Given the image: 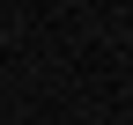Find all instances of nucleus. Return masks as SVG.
<instances>
[{
    "mask_svg": "<svg viewBox=\"0 0 133 125\" xmlns=\"http://www.w3.org/2000/svg\"><path fill=\"white\" fill-rule=\"evenodd\" d=\"M0 37H8V7H0Z\"/></svg>",
    "mask_w": 133,
    "mask_h": 125,
    "instance_id": "1",
    "label": "nucleus"
}]
</instances>
